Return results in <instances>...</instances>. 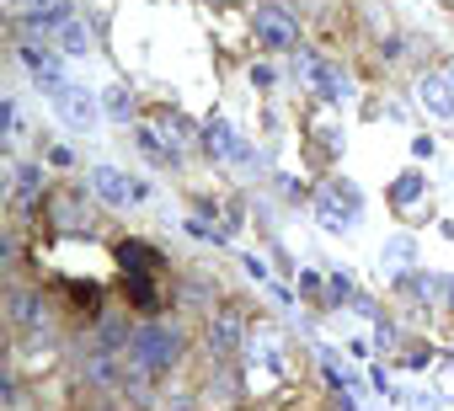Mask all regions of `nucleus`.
<instances>
[{"label": "nucleus", "mask_w": 454, "mask_h": 411, "mask_svg": "<svg viewBox=\"0 0 454 411\" xmlns=\"http://www.w3.org/2000/svg\"><path fill=\"white\" fill-rule=\"evenodd\" d=\"M91 192L107 203V209H129V203H139V198H145V187H139L134 176L113 171V166H97V171H91Z\"/></svg>", "instance_id": "obj_4"}, {"label": "nucleus", "mask_w": 454, "mask_h": 411, "mask_svg": "<svg viewBox=\"0 0 454 411\" xmlns=\"http://www.w3.org/2000/svg\"><path fill=\"white\" fill-rule=\"evenodd\" d=\"M417 192H422V176H417V171H406V176L395 182V192H390V198H395V203H401V209H406V203H411Z\"/></svg>", "instance_id": "obj_14"}, {"label": "nucleus", "mask_w": 454, "mask_h": 411, "mask_svg": "<svg viewBox=\"0 0 454 411\" xmlns=\"http://www.w3.org/2000/svg\"><path fill=\"white\" fill-rule=\"evenodd\" d=\"M247 315L236 310V305H224V310H214L208 315V331H203V342H208V358L219 363V358H236L241 347H247Z\"/></svg>", "instance_id": "obj_2"}, {"label": "nucleus", "mask_w": 454, "mask_h": 411, "mask_svg": "<svg viewBox=\"0 0 454 411\" xmlns=\"http://www.w3.org/2000/svg\"><path fill=\"white\" fill-rule=\"evenodd\" d=\"M6 315H12V326L17 331H43V321H49V305H43V289H12L6 294Z\"/></svg>", "instance_id": "obj_5"}, {"label": "nucleus", "mask_w": 454, "mask_h": 411, "mask_svg": "<svg viewBox=\"0 0 454 411\" xmlns=\"http://www.w3.org/2000/svg\"><path fill=\"white\" fill-rule=\"evenodd\" d=\"M252 27H257L262 49H273V54H289V49L300 43V27H294V17H289L284 6H257V12H252Z\"/></svg>", "instance_id": "obj_3"}, {"label": "nucleus", "mask_w": 454, "mask_h": 411, "mask_svg": "<svg viewBox=\"0 0 454 411\" xmlns=\"http://www.w3.org/2000/svg\"><path fill=\"white\" fill-rule=\"evenodd\" d=\"M449 70H454V65H449Z\"/></svg>", "instance_id": "obj_17"}, {"label": "nucleus", "mask_w": 454, "mask_h": 411, "mask_svg": "<svg viewBox=\"0 0 454 411\" xmlns=\"http://www.w3.org/2000/svg\"><path fill=\"white\" fill-rule=\"evenodd\" d=\"M316 91H321V102H348L353 97V81L332 65V59H321V70H316V81H310Z\"/></svg>", "instance_id": "obj_10"}, {"label": "nucleus", "mask_w": 454, "mask_h": 411, "mask_svg": "<svg viewBox=\"0 0 454 411\" xmlns=\"http://www.w3.org/2000/svg\"><path fill=\"white\" fill-rule=\"evenodd\" d=\"M422 102L438 112V118H454V91L443 81H422Z\"/></svg>", "instance_id": "obj_11"}, {"label": "nucleus", "mask_w": 454, "mask_h": 411, "mask_svg": "<svg viewBox=\"0 0 454 411\" xmlns=\"http://www.w3.org/2000/svg\"><path fill=\"white\" fill-rule=\"evenodd\" d=\"M107 118H113V123H129V118H134V97H129L123 86L107 91Z\"/></svg>", "instance_id": "obj_13"}, {"label": "nucleus", "mask_w": 454, "mask_h": 411, "mask_svg": "<svg viewBox=\"0 0 454 411\" xmlns=\"http://www.w3.org/2000/svg\"><path fill=\"white\" fill-rule=\"evenodd\" d=\"M54 107H59V118H65L70 128H81V134L97 123V102H91L86 91H75V86H65V91L54 97Z\"/></svg>", "instance_id": "obj_7"}, {"label": "nucleus", "mask_w": 454, "mask_h": 411, "mask_svg": "<svg viewBox=\"0 0 454 411\" xmlns=\"http://www.w3.org/2000/svg\"><path fill=\"white\" fill-rule=\"evenodd\" d=\"M12 198H17V209H22V214L38 209V203L49 198V176H43L38 160H22V166H17V192H12Z\"/></svg>", "instance_id": "obj_6"}, {"label": "nucleus", "mask_w": 454, "mask_h": 411, "mask_svg": "<svg viewBox=\"0 0 454 411\" xmlns=\"http://www.w3.org/2000/svg\"><path fill=\"white\" fill-rule=\"evenodd\" d=\"M118 257H123V273H129V278H150V273H160V268H166V262H160V252H155V246H145V241L118 246Z\"/></svg>", "instance_id": "obj_9"}, {"label": "nucleus", "mask_w": 454, "mask_h": 411, "mask_svg": "<svg viewBox=\"0 0 454 411\" xmlns=\"http://www.w3.org/2000/svg\"><path fill=\"white\" fill-rule=\"evenodd\" d=\"M59 43H65L70 54H91V27L70 17V22H65V33H59Z\"/></svg>", "instance_id": "obj_12"}, {"label": "nucleus", "mask_w": 454, "mask_h": 411, "mask_svg": "<svg viewBox=\"0 0 454 411\" xmlns=\"http://www.w3.org/2000/svg\"><path fill=\"white\" fill-rule=\"evenodd\" d=\"M332 299H337V305H342V299H353V283H348L342 273H332Z\"/></svg>", "instance_id": "obj_15"}, {"label": "nucleus", "mask_w": 454, "mask_h": 411, "mask_svg": "<svg viewBox=\"0 0 454 411\" xmlns=\"http://www.w3.org/2000/svg\"><path fill=\"white\" fill-rule=\"evenodd\" d=\"M65 22H70V6L49 0V6H33V12L22 17V33H33V38H54V33H65Z\"/></svg>", "instance_id": "obj_8"}, {"label": "nucleus", "mask_w": 454, "mask_h": 411, "mask_svg": "<svg viewBox=\"0 0 454 411\" xmlns=\"http://www.w3.org/2000/svg\"><path fill=\"white\" fill-rule=\"evenodd\" d=\"M182 358H187V331H182V326H171V321H139V326H134V337H129V363H134L139 374L166 379V374L182 368Z\"/></svg>", "instance_id": "obj_1"}, {"label": "nucleus", "mask_w": 454, "mask_h": 411, "mask_svg": "<svg viewBox=\"0 0 454 411\" xmlns=\"http://www.w3.org/2000/svg\"><path fill=\"white\" fill-rule=\"evenodd\" d=\"M22 411H33V406H22Z\"/></svg>", "instance_id": "obj_16"}]
</instances>
